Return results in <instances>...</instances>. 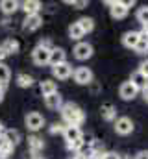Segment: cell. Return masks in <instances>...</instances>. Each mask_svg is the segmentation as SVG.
I'll list each match as a JSON object with an SVG mask.
<instances>
[{
	"instance_id": "obj_1",
	"label": "cell",
	"mask_w": 148,
	"mask_h": 159,
	"mask_svg": "<svg viewBox=\"0 0 148 159\" xmlns=\"http://www.w3.org/2000/svg\"><path fill=\"white\" fill-rule=\"evenodd\" d=\"M59 111H61V117H63V120H65L67 126H81L83 120H85V115H83L81 107L76 106L74 102H67V104H63Z\"/></svg>"
},
{
	"instance_id": "obj_2",
	"label": "cell",
	"mask_w": 148,
	"mask_h": 159,
	"mask_svg": "<svg viewBox=\"0 0 148 159\" xmlns=\"http://www.w3.org/2000/svg\"><path fill=\"white\" fill-rule=\"evenodd\" d=\"M72 78L78 85H89L93 81V70L87 67H78L76 70H72Z\"/></svg>"
},
{
	"instance_id": "obj_3",
	"label": "cell",
	"mask_w": 148,
	"mask_h": 159,
	"mask_svg": "<svg viewBox=\"0 0 148 159\" xmlns=\"http://www.w3.org/2000/svg\"><path fill=\"white\" fill-rule=\"evenodd\" d=\"M24 124H26L28 129H32V131H39V129L44 126V117H43L41 113H37V111H32V113L26 115Z\"/></svg>"
},
{
	"instance_id": "obj_4",
	"label": "cell",
	"mask_w": 148,
	"mask_h": 159,
	"mask_svg": "<svg viewBox=\"0 0 148 159\" xmlns=\"http://www.w3.org/2000/svg\"><path fill=\"white\" fill-rule=\"evenodd\" d=\"M32 59H34V63L39 65V67L48 65V61H50V50H48V48H43V46L37 44L35 48L32 50Z\"/></svg>"
},
{
	"instance_id": "obj_5",
	"label": "cell",
	"mask_w": 148,
	"mask_h": 159,
	"mask_svg": "<svg viewBox=\"0 0 148 159\" xmlns=\"http://www.w3.org/2000/svg\"><path fill=\"white\" fill-rule=\"evenodd\" d=\"M74 57L76 59H80V61H85V59H89L91 56H93V46L89 44V43H83V41H80L76 46H74Z\"/></svg>"
},
{
	"instance_id": "obj_6",
	"label": "cell",
	"mask_w": 148,
	"mask_h": 159,
	"mask_svg": "<svg viewBox=\"0 0 148 159\" xmlns=\"http://www.w3.org/2000/svg\"><path fill=\"white\" fill-rule=\"evenodd\" d=\"M52 76L58 80H67L72 76V65L69 63V61H65V63H59V65H56V67H52Z\"/></svg>"
},
{
	"instance_id": "obj_7",
	"label": "cell",
	"mask_w": 148,
	"mask_h": 159,
	"mask_svg": "<svg viewBox=\"0 0 148 159\" xmlns=\"http://www.w3.org/2000/svg\"><path fill=\"white\" fill-rule=\"evenodd\" d=\"M115 131L118 135H130L133 131V122H132V119H128V117L117 119L115 120Z\"/></svg>"
},
{
	"instance_id": "obj_8",
	"label": "cell",
	"mask_w": 148,
	"mask_h": 159,
	"mask_svg": "<svg viewBox=\"0 0 148 159\" xmlns=\"http://www.w3.org/2000/svg\"><path fill=\"white\" fill-rule=\"evenodd\" d=\"M41 24H43V19H41L39 13L37 15H28L22 22V30L24 32H35V30L41 28Z\"/></svg>"
},
{
	"instance_id": "obj_9",
	"label": "cell",
	"mask_w": 148,
	"mask_h": 159,
	"mask_svg": "<svg viewBox=\"0 0 148 159\" xmlns=\"http://www.w3.org/2000/svg\"><path fill=\"white\" fill-rule=\"evenodd\" d=\"M137 89L132 85V81H124L122 85H120V89H118V94H120V98L122 100H133L135 96H137Z\"/></svg>"
},
{
	"instance_id": "obj_10",
	"label": "cell",
	"mask_w": 148,
	"mask_h": 159,
	"mask_svg": "<svg viewBox=\"0 0 148 159\" xmlns=\"http://www.w3.org/2000/svg\"><path fill=\"white\" fill-rule=\"evenodd\" d=\"M81 135H83V133H81L80 126H65V129H63V137H65L67 144H69V143H74V141H80Z\"/></svg>"
},
{
	"instance_id": "obj_11",
	"label": "cell",
	"mask_w": 148,
	"mask_h": 159,
	"mask_svg": "<svg viewBox=\"0 0 148 159\" xmlns=\"http://www.w3.org/2000/svg\"><path fill=\"white\" fill-rule=\"evenodd\" d=\"M111 7V17L113 19H124L128 15V7L124 6V2H108Z\"/></svg>"
},
{
	"instance_id": "obj_12",
	"label": "cell",
	"mask_w": 148,
	"mask_h": 159,
	"mask_svg": "<svg viewBox=\"0 0 148 159\" xmlns=\"http://www.w3.org/2000/svg\"><path fill=\"white\" fill-rule=\"evenodd\" d=\"M65 61H67V54H65V50H63V48H56V46H54V48L50 50V61H48V63H50L52 67H56V65L65 63Z\"/></svg>"
},
{
	"instance_id": "obj_13",
	"label": "cell",
	"mask_w": 148,
	"mask_h": 159,
	"mask_svg": "<svg viewBox=\"0 0 148 159\" xmlns=\"http://www.w3.org/2000/svg\"><path fill=\"white\" fill-rule=\"evenodd\" d=\"M44 106H46L48 109H61V106H63L61 94H59V93H52V94L44 96Z\"/></svg>"
},
{
	"instance_id": "obj_14",
	"label": "cell",
	"mask_w": 148,
	"mask_h": 159,
	"mask_svg": "<svg viewBox=\"0 0 148 159\" xmlns=\"http://www.w3.org/2000/svg\"><path fill=\"white\" fill-rule=\"evenodd\" d=\"M41 7H43V6H41L39 0H26V2H21V9L26 13V17H28V15H37Z\"/></svg>"
},
{
	"instance_id": "obj_15",
	"label": "cell",
	"mask_w": 148,
	"mask_h": 159,
	"mask_svg": "<svg viewBox=\"0 0 148 159\" xmlns=\"http://www.w3.org/2000/svg\"><path fill=\"white\" fill-rule=\"evenodd\" d=\"M130 81H132V85H133L137 91H143V89H146L148 87V78L145 76V74H141L139 70H135V72L132 74Z\"/></svg>"
},
{
	"instance_id": "obj_16",
	"label": "cell",
	"mask_w": 148,
	"mask_h": 159,
	"mask_svg": "<svg viewBox=\"0 0 148 159\" xmlns=\"http://www.w3.org/2000/svg\"><path fill=\"white\" fill-rule=\"evenodd\" d=\"M2 137H4V139H6V143H7V144H11L13 148L21 143V131H19V129H13V128H11V129H6Z\"/></svg>"
},
{
	"instance_id": "obj_17",
	"label": "cell",
	"mask_w": 148,
	"mask_h": 159,
	"mask_svg": "<svg viewBox=\"0 0 148 159\" xmlns=\"http://www.w3.org/2000/svg\"><path fill=\"white\" fill-rule=\"evenodd\" d=\"M139 41H141L139 32H126V34L122 35V43H124V46H128V48H135Z\"/></svg>"
},
{
	"instance_id": "obj_18",
	"label": "cell",
	"mask_w": 148,
	"mask_h": 159,
	"mask_svg": "<svg viewBox=\"0 0 148 159\" xmlns=\"http://www.w3.org/2000/svg\"><path fill=\"white\" fill-rule=\"evenodd\" d=\"M19 7H21V2H17V0H2L0 2V9L6 15H13Z\"/></svg>"
},
{
	"instance_id": "obj_19",
	"label": "cell",
	"mask_w": 148,
	"mask_h": 159,
	"mask_svg": "<svg viewBox=\"0 0 148 159\" xmlns=\"http://www.w3.org/2000/svg\"><path fill=\"white\" fill-rule=\"evenodd\" d=\"M43 146H44V141H43L39 135H30V137H28V150H30V152L39 154V152L43 150Z\"/></svg>"
},
{
	"instance_id": "obj_20",
	"label": "cell",
	"mask_w": 148,
	"mask_h": 159,
	"mask_svg": "<svg viewBox=\"0 0 148 159\" xmlns=\"http://www.w3.org/2000/svg\"><path fill=\"white\" fill-rule=\"evenodd\" d=\"M100 115H102V119L111 122V120L117 119V109H115V106L113 104H104L102 107H100Z\"/></svg>"
},
{
	"instance_id": "obj_21",
	"label": "cell",
	"mask_w": 148,
	"mask_h": 159,
	"mask_svg": "<svg viewBox=\"0 0 148 159\" xmlns=\"http://www.w3.org/2000/svg\"><path fill=\"white\" fill-rule=\"evenodd\" d=\"M39 89H41V94H43V96H48V94H52V93H58V85H56V81H52V80H43L41 85H39Z\"/></svg>"
},
{
	"instance_id": "obj_22",
	"label": "cell",
	"mask_w": 148,
	"mask_h": 159,
	"mask_svg": "<svg viewBox=\"0 0 148 159\" xmlns=\"http://www.w3.org/2000/svg\"><path fill=\"white\" fill-rule=\"evenodd\" d=\"M2 48L7 52V56H11V54H17V52H19L21 44H19V41L15 39V37H7V39H6V43L2 44Z\"/></svg>"
},
{
	"instance_id": "obj_23",
	"label": "cell",
	"mask_w": 148,
	"mask_h": 159,
	"mask_svg": "<svg viewBox=\"0 0 148 159\" xmlns=\"http://www.w3.org/2000/svg\"><path fill=\"white\" fill-rule=\"evenodd\" d=\"M17 85L22 87V89H28V87L34 85V78L30 74H26V72H19L17 74Z\"/></svg>"
},
{
	"instance_id": "obj_24",
	"label": "cell",
	"mask_w": 148,
	"mask_h": 159,
	"mask_svg": "<svg viewBox=\"0 0 148 159\" xmlns=\"http://www.w3.org/2000/svg\"><path fill=\"white\" fill-rule=\"evenodd\" d=\"M78 26L81 28V32H83V34H89V32H93V30H95V20H93V19H89V17H81V19L78 20Z\"/></svg>"
},
{
	"instance_id": "obj_25",
	"label": "cell",
	"mask_w": 148,
	"mask_h": 159,
	"mask_svg": "<svg viewBox=\"0 0 148 159\" xmlns=\"http://www.w3.org/2000/svg\"><path fill=\"white\" fill-rule=\"evenodd\" d=\"M9 80H11V70H9V67H7L6 63H0V85L6 87Z\"/></svg>"
},
{
	"instance_id": "obj_26",
	"label": "cell",
	"mask_w": 148,
	"mask_h": 159,
	"mask_svg": "<svg viewBox=\"0 0 148 159\" xmlns=\"http://www.w3.org/2000/svg\"><path fill=\"white\" fill-rule=\"evenodd\" d=\"M69 35H71V39H74V41H80L85 34L81 32V28L78 26V22H72L71 26H69Z\"/></svg>"
},
{
	"instance_id": "obj_27",
	"label": "cell",
	"mask_w": 148,
	"mask_h": 159,
	"mask_svg": "<svg viewBox=\"0 0 148 159\" xmlns=\"http://www.w3.org/2000/svg\"><path fill=\"white\" fill-rule=\"evenodd\" d=\"M11 152H13V146H11V144H7V143H6V139L0 135V157H7Z\"/></svg>"
},
{
	"instance_id": "obj_28",
	"label": "cell",
	"mask_w": 148,
	"mask_h": 159,
	"mask_svg": "<svg viewBox=\"0 0 148 159\" xmlns=\"http://www.w3.org/2000/svg\"><path fill=\"white\" fill-rule=\"evenodd\" d=\"M137 20L145 26V24H148V7L145 6V7H141L139 11H137Z\"/></svg>"
},
{
	"instance_id": "obj_29",
	"label": "cell",
	"mask_w": 148,
	"mask_h": 159,
	"mask_svg": "<svg viewBox=\"0 0 148 159\" xmlns=\"http://www.w3.org/2000/svg\"><path fill=\"white\" fill-rule=\"evenodd\" d=\"M63 129H65V124H61V122H54V124L50 126V133H52V135L63 133Z\"/></svg>"
},
{
	"instance_id": "obj_30",
	"label": "cell",
	"mask_w": 148,
	"mask_h": 159,
	"mask_svg": "<svg viewBox=\"0 0 148 159\" xmlns=\"http://www.w3.org/2000/svg\"><path fill=\"white\" fill-rule=\"evenodd\" d=\"M133 50H135L137 54H148V44H146V41L141 39L139 43H137V46H135Z\"/></svg>"
},
{
	"instance_id": "obj_31",
	"label": "cell",
	"mask_w": 148,
	"mask_h": 159,
	"mask_svg": "<svg viewBox=\"0 0 148 159\" xmlns=\"http://www.w3.org/2000/svg\"><path fill=\"white\" fill-rule=\"evenodd\" d=\"M67 4L72 6V7H76V9H81V7L87 6V0H67Z\"/></svg>"
},
{
	"instance_id": "obj_32",
	"label": "cell",
	"mask_w": 148,
	"mask_h": 159,
	"mask_svg": "<svg viewBox=\"0 0 148 159\" xmlns=\"http://www.w3.org/2000/svg\"><path fill=\"white\" fill-rule=\"evenodd\" d=\"M100 159H122V156L117 154V152H104Z\"/></svg>"
},
{
	"instance_id": "obj_33",
	"label": "cell",
	"mask_w": 148,
	"mask_h": 159,
	"mask_svg": "<svg viewBox=\"0 0 148 159\" xmlns=\"http://www.w3.org/2000/svg\"><path fill=\"white\" fill-rule=\"evenodd\" d=\"M139 72H141V74H145V76L148 78V59L141 63V67H139Z\"/></svg>"
},
{
	"instance_id": "obj_34",
	"label": "cell",
	"mask_w": 148,
	"mask_h": 159,
	"mask_svg": "<svg viewBox=\"0 0 148 159\" xmlns=\"http://www.w3.org/2000/svg\"><path fill=\"white\" fill-rule=\"evenodd\" d=\"M26 159H43L39 154H35V152H30V154H26Z\"/></svg>"
},
{
	"instance_id": "obj_35",
	"label": "cell",
	"mask_w": 148,
	"mask_h": 159,
	"mask_svg": "<svg viewBox=\"0 0 148 159\" xmlns=\"http://www.w3.org/2000/svg\"><path fill=\"white\" fill-rule=\"evenodd\" d=\"M135 159H148V152H145V150H143V152H139V154L135 156Z\"/></svg>"
},
{
	"instance_id": "obj_36",
	"label": "cell",
	"mask_w": 148,
	"mask_h": 159,
	"mask_svg": "<svg viewBox=\"0 0 148 159\" xmlns=\"http://www.w3.org/2000/svg\"><path fill=\"white\" fill-rule=\"evenodd\" d=\"M89 85H91V91H93V93H98V91H100V87H98V83H95V81H91Z\"/></svg>"
},
{
	"instance_id": "obj_37",
	"label": "cell",
	"mask_w": 148,
	"mask_h": 159,
	"mask_svg": "<svg viewBox=\"0 0 148 159\" xmlns=\"http://www.w3.org/2000/svg\"><path fill=\"white\" fill-rule=\"evenodd\" d=\"M6 57H7V52H6V50H4V48L0 46V63H2V61H4Z\"/></svg>"
},
{
	"instance_id": "obj_38",
	"label": "cell",
	"mask_w": 148,
	"mask_h": 159,
	"mask_svg": "<svg viewBox=\"0 0 148 159\" xmlns=\"http://www.w3.org/2000/svg\"><path fill=\"white\" fill-rule=\"evenodd\" d=\"M4 94H6V87L0 85V104H2V100H4Z\"/></svg>"
},
{
	"instance_id": "obj_39",
	"label": "cell",
	"mask_w": 148,
	"mask_h": 159,
	"mask_svg": "<svg viewBox=\"0 0 148 159\" xmlns=\"http://www.w3.org/2000/svg\"><path fill=\"white\" fill-rule=\"evenodd\" d=\"M143 98L148 102V87H146V89H143Z\"/></svg>"
},
{
	"instance_id": "obj_40",
	"label": "cell",
	"mask_w": 148,
	"mask_h": 159,
	"mask_svg": "<svg viewBox=\"0 0 148 159\" xmlns=\"http://www.w3.org/2000/svg\"><path fill=\"white\" fill-rule=\"evenodd\" d=\"M4 131H6V128H4V124L0 122V135H4Z\"/></svg>"
},
{
	"instance_id": "obj_41",
	"label": "cell",
	"mask_w": 148,
	"mask_h": 159,
	"mask_svg": "<svg viewBox=\"0 0 148 159\" xmlns=\"http://www.w3.org/2000/svg\"><path fill=\"white\" fill-rule=\"evenodd\" d=\"M143 32H145V34H148V24H145V26H143Z\"/></svg>"
},
{
	"instance_id": "obj_42",
	"label": "cell",
	"mask_w": 148,
	"mask_h": 159,
	"mask_svg": "<svg viewBox=\"0 0 148 159\" xmlns=\"http://www.w3.org/2000/svg\"><path fill=\"white\" fill-rule=\"evenodd\" d=\"M71 159H85V157H81V156H72Z\"/></svg>"
},
{
	"instance_id": "obj_43",
	"label": "cell",
	"mask_w": 148,
	"mask_h": 159,
	"mask_svg": "<svg viewBox=\"0 0 148 159\" xmlns=\"http://www.w3.org/2000/svg\"><path fill=\"white\" fill-rule=\"evenodd\" d=\"M145 41H146V44H148V35H146V39H145Z\"/></svg>"
},
{
	"instance_id": "obj_44",
	"label": "cell",
	"mask_w": 148,
	"mask_h": 159,
	"mask_svg": "<svg viewBox=\"0 0 148 159\" xmlns=\"http://www.w3.org/2000/svg\"><path fill=\"white\" fill-rule=\"evenodd\" d=\"M0 159H7V157H0Z\"/></svg>"
}]
</instances>
